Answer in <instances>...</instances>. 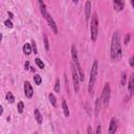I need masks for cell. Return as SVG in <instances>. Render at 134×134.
<instances>
[{
  "label": "cell",
  "instance_id": "obj_26",
  "mask_svg": "<svg viewBox=\"0 0 134 134\" xmlns=\"http://www.w3.org/2000/svg\"><path fill=\"white\" fill-rule=\"evenodd\" d=\"M129 64H130V66H131L132 68H134V53H133V55L130 58V60H129Z\"/></svg>",
  "mask_w": 134,
  "mask_h": 134
},
{
  "label": "cell",
  "instance_id": "obj_32",
  "mask_svg": "<svg viewBox=\"0 0 134 134\" xmlns=\"http://www.w3.org/2000/svg\"><path fill=\"white\" fill-rule=\"evenodd\" d=\"M131 4H132V6L134 7V0H131Z\"/></svg>",
  "mask_w": 134,
  "mask_h": 134
},
{
  "label": "cell",
  "instance_id": "obj_6",
  "mask_svg": "<svg viewBox=\"0 0 134 134\" xmlns=\"http://www.w3.org/2000/svg\"><path fill=\"white\" fill-rule=\"evenodd\" d=\"M24 94H25V96L28 97V98H30V97L34 95V89H32L30 83L27 82V81L24 83Z\"/></svg>",
  "mask_w": 134,
  "mask_h": 134
},
{
  "label": "cell",
  "instance_id": "obj_24",
  "mask_svg": "<svg viewBox=\"0 0 134 134\" xmlns=\"http://www.w3.org/2000/svg\"><path fill=\"white\" fill-rule=\"evenodd\" d=\"M54 91H55V92H60V81H59V80H57V81H55Z\"/></svg>",
  "mask_w": 134,
  "mask_h": 134
},
{
  "label": "cell",
  "instance_id": "obj_7",
  "mask_svg": "<svg viewBox=\"0 0 134 134\" xmlns=\"http://www.w3.org/2000/svg\"><path fill=\"white\" fill-rule=\"evenodd\" d=\"M46 20H47V23H48V25L50 26L51 30L53 31V34H54V35H58V27H57V24H55V22L53 21L52 17H51L50 15H48L47 18H46Z\"/></svg>",
  "mask_w": 134,
  "mask_h": 134
},
{
  "label": "cell",
  "instance_id": "obj_9",
  "mask_svg": "<svg viewBox=\"0 0 134 134\" xmlns=\"http://www.w3.org/2000/svg\"><path fill=\"white\" fill-rule=\"evenodd\" d=\"M85 16H86V21L88 22L91 17V2L90 1H87L85 4Z\"/></svg>",
  "mask_w": 134,
  "mask_h": 134
},
{
  "label": "cell",
  "instance_id": "obj_25",
  "mask_svg": "<svg viewBox=\"0 0 134 134\" xmlns=\"http://www.w3.org/2000/svg\"><path fill=\"white\" fill-rule=\"evenodd\" d=\"M4 24H5V26L8 27V28H12V27H13V23H12L10 20H5V21H4Z\"/></svg>",
  "mask_w": 134,
  "mask_h": 134
},
{
  "label": "cell",
  "instance_id": "obj_28",
  "mask_svg": "<svg viewBox=\"0 0 134 134\" xmlns=\"http://www.w3.org/2000/svg\"><path fill=\"white\" fill-rule=\"evenodd\" d=\"M95 134H102V128H100V125L97 126V128H96V133H95Z\"/></svg>",
  "mask_w": 134,
  "mask_h": 134
},
{
  "label": "cell",
  "instance_id": "obj_4",
  "mask_svg": "<svg viewBox=\"0 0 134 134\" xmlns=\"http://www.w3.org/2000/svg\"><path fill=\"white\" fill-rule=\"evenodd\" d=\"M111 90H110V85L109 83H106L105 86H104V89H103V92H102V96H100V99L104 104V106H108L109 104V100H110V93Z\"/></svg>",
  "mask_w": 134,
  "mask_h": 134
},
{
  "label": "cell",
  "instance_id": "obj_14",
  "mask_svg": "<svg viewBox=\"0 0 134 134\" xmlns=\"http://www.w3.org/2000/svg\"><path fill=\"white\" fill-rule=\"evenodd\" d=\"M31 51H32V47H31L30 44L26 43V44L23 45V52H24L25 54H30Z\"/></svg>",
  "mask_w": 134,
  "mask_h": 134
},
{
  "label": "cell",
  "instance_id": "obj_17",
  "mask_svg": "<svg viewBox=\"0 0 134 134\" xmlns=\"http://www.w3.org/2000/svg\"><path fill=\"white\" fill-rule=\"evenodd\" d=\"M49 100H50V103H51V105H52L53 107H57V98H55V96L53 95V93H50V94H49Z\"/></svg>",
  "mask_w": 134,
  "mask_h": 134
},
{
  "label": "cell",
  "instance_id": "obj_23",
  "mask_svg": "<svg viewBox=\"0 0 134 134\" xmlns=\"http://www.w3.org/2000/svg\"><path fill=\"white\" fill-rule=\"evenodd\" d=\"M23 110H24V104H23V102H19L18 103V112L22 113Z\"/></svg>",
  "mask_w": 134,
  "mask_h": 134
},
{
  "label": "cell",
  "instance_id": "obj_31",
  "mask_svg": "<svg viewBox=\"0 0 134 134\" xmlns=\"http://www.w3.org/2000/svg\"><path fill=\"white\" fill-rule=\"evenodd\" d=\"M24 66H25V69H28V66H29V62H26Z\"/></svg>",
  "mask_w": 134,
  "mask_h": 134
},
{
  "label": "cell",
  "instance_id": "obj_21",
  "mask_svg": "<svg viewBox=\"0 0 134 134\" xmlns=\"http://www.w3.org/2000/svg\"><path fill=\"white\" fill-rule=\"evenodd\" d=\"M34 81H35V83L37 85H40L41 82H42V79H41V76L39 74H36V75H34Z\"/></svg>",
  "mask_w": 134,
  "mask_h": 134
},
{
  "label": "cell",
  "instance_id": "obj_12",
  "mask_svg": "<svg viewBox=\"0 0 134 134\" xmlns=\"http://www.w3.org/2000/svg\"><path fill=\"white\" fill-rule=\"evenodd\" d=\"M128 87H129L130 93L131 94H134V73H132L131 76H130V79H129V85H128Z\"/></svg>",
  "mask_w": 134,
  "mask_h": 134
},
{
  "label": "cell",
  "instance_id": "obj_8",
  "mask_svg": "<svg viewBox=\"0 0 134 134\" xmlns=\"http://www.w3.org/2000/svg\"><path fill=\"white\" fill-rule=\"evenodd\" d=\"M116 130H117V121H116L115 117H112L110 120V124H109L108 132H109V134H114Z\"/></svg>",
  "mask_w": 134,
  "mask_h": 134
},
{
  "label": "cell",
  "instance_id": "obj_16",
  "mask_svg": "<svg viewBox=\"0 0 134 134\" xmlns=\"http://www.w3.org/2000/svg\"><path fill=\"white\" fill-rule=\"evenodd\" d=\"M35 117H36V120L38 124H42V116L38 109H35Z\"/></svg>",
  "mask_w": 134,
  "mask_h": 134
},
{
  "label": "cell",
  "instance_id": "obj_30",
  "mask_svg": "<svg viewBox=\"0 0 134 134\" xmlns=\"http://www.w3.org/2000/svg\"><path fill=\"white\" fill-rule=\"evenodd\" d=\"M87 133H88V134H93V133H92V128H91L90 126H88V128H87Z\"/></svg>",
  "mask_w": 134,
  "mask_h": 134
},
{
  "label": "cell",
  "instance_id": "obj_15",
  "mask_svg": "<svg viewBox=\"0 0 134 134\" xmlns=\"http://www.w3.org/2000/svg\"><path fill=\"white\" fill-rule=\"evenodd\" d=\"M62 107H63V111H64L65 116L68 117L69 116V109H68V106H67V103L65 99H63V102H62Z\"/></svg>",
  "mask_w": 134,
  "mask_h": 134
},
{
  "label": "cell",
  "instance_id": "obj_29",
  "mask_svg": "<svg viewBox=\"0 0 134 134\" xmlns=\"http://www.w3.org/2000/svg\"><path fill=\"white\" fill-rule=\"evenodd\" d=\"M125 79H126V74L122 73V76H121V85H122V86L125 85Z\"/></svg>",
  "mask_w": 134,
  "mask_h": 134
},
{
  "label": "cell",
  "instance_id": "obj_19",
  "mask_svg": "<svg viewBox=\"0 0 134 134\" xmlns=\"http://www.w3.org/2000/svg\"><path fill=\"white\" fill-rule=\"evenodd\" d=\"M5 97H6V99H7L10 104H13V103H14V100H15V97H14V95L12 94V92H7Z\"/></svg>",
  "mask_w": 134,
  "mask_h": 134
},
{
  "label": "cell",
  "instance_id": "obj_13",
  "mask_svg": "<svg viewBox=\"0 0 134 134\" xmlns=\"http://www.w3.org/2000/svg\"><path fill=\"white\" fill-rule=\"evenodd\" d=\"M71 54H72V59H73V64L80 63L79 62V59H77V52H76V49H75V46L74 45L71 46Z\"/></svg>",
  "mask_w": 134,
  "mask_h": 134
},
{
  "label": "cell",
  "instance_id": "obj_1",
  "mask_svg": "<svg viewBox=\"0 0 134 134\" xmlns=\"http://www.w3.org/2000/svg\"><path fill=\"white\" fill-rule=\"evenodd\" d=\"M110 55L113 61H119L121 58V46H120V37L119 32L115 31L112 37V42H111V50H110Z\"/></svg>",
  "mask_w": 134,
  "mask_h": 134
},
{
  "label": "cell",
  "instance_id": "obj_22",
  "mask_svg": "<svg viewBox=\"0 0 134 134\" xmlns=\"http://www.w3.org/2000/svg\"><path fill=\"white\" fill-rule=\"evenodd\" d=\"M36 64H37V65H38V67H39V68H41V69H43V68H44V66H45V65H44V63H43L39 58H37V59H36Z\"/></svg>",
  "mask_w": 134,
  "mask_h": 134
},
{
  "label": "cell",
  "instance_id": "obj_2",
  "mask_svg": "<svg viewBox=\"0 0 134 134\" xmlns=\"http://www.w3.org/2000/svg\"><path fill=\"white\" fill-rule=\"evenodd\" d=\"M97 70H98V63L96 60H94L91 70H90V79H89V84H88V91L90 94H93V89H94V85H95V81L97 76Z\"/></svg>",
  "mask_w": 134,
  "mask_h": 134
},
{
  "label": "cell",
  "instance_id": "obj_5",
  "mask_svg": "<svg viewBox=\"0 0 134 134\" xmlns=\"http://www.w3.org/2000/svg\"><path fill=\"white\" fill-rule=\"evenodd\" d=\"M71 72H72V80H73V86H74V90L75 92H77L80 90V75L76 69V66L74 64L71 65Z\"/></svg>",
  "mask_w": 134,
  "mask_h": 134
},
{
  "label": "cell",
  "instance_id": "obj_10",
  "mask_svg": "<svg viewBox=\"0 0 134 134\" xmlns=\"http://www.w3.org/2000/svg\"><path fill=\"white\" fill-rule=\"evenodd\" d=\"M113 7L116 12H120L124 8V1L120 0H114L113 1Z\"/></svg>",
  "mask_w": 134,
  "mask_h": 134
},
{
  "label": "cell",
  "instance_id": "obj_27",
  "mask_svg": "<svg viewBox=\"0 0 134 134\" xmlns=\"http://www.w3.org/2000/svg\"><path fill=\"white\" fill-rule=\"evenodd\" d=\"M31 47H32V50H34V52L35 53H37V45H36V42L35 41H31Z\"/></svg>",
  "mask_w": 134,
  "mask_h": 134
},
{
  "label": "cell",
  "instance_id": "obj_3",
  "mask_svg": "<svg viewBox=\"0 0 134 134\" xmlns=\"http://www.w3.org/2000/svg\"><path fill=\"white\" fill-rule=\"evenodd\" d=\"M90 37L92 42L96 41L97 34H98V20H97V15L96 13H93L91 16V22H90Z\"/></svg>",
  "mask_w": 134,
  "mask_h": 134
},
{
  "label": "cell",
  "instance_id": "obj_18",
  "mask_svg": "<svg viewBox=\"0 0 134 134\" xmlns=\"http://www.w3.org/2000/svg\"><path fill=\"white\" fill-rule=\"evenodd\" d=\"M43 37H44V45H45V49H46V51H48V50H49V42H48V38H47L46 34H44Z\"/></svg>",
  "mask_w": 134,
  "mask_h": 134
},
{
  "label": "cell",
  "instance_id": "obj_11",
  "mask_svg": "<svg viewBox=\"0 0 134 134\" xmlns=\"http://www.w3.org/2000/svg\"><path fill=\"white\" fill-rule=\"evenodd\" d=\"M39 5H40V8H41V14H42L43 18H44V19H46V18H47V16H48L49 14L47 13V9H46V6H45V3H44L43 1H39Z\"/></svg>",
  "mask_w": 134,
  "mask_h": 134
},
{
  "label": "cell",
  "instance_id": "obj_20",
  "mask_svg": "<svg viewBox=\"0 0 134 134\" xmlns=\"http://www.w3.org/2000/svg\"><path fill=\"white\" fill-rule=\"evenodd\" d=\"M99 105H100V98H97L96 99V103H95V115H97L98 114V112H99Z\"/></svg>",
  "mask_w": 134,
  "mask_h": 134
}]
</instances>
